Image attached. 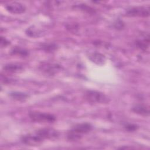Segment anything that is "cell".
<instances>
[{
  "instance_id": "4fadbf2b",
  "label": "cell",
  "mask_w": 150,
  "mask_h": 150,
  "mask_svg": "<svg viewBox=\"0 0 150 150\" xmlns=\"http://www.w3.org/2000/svg\"><path fill=\"white\" fill-rule=\"evenodd\" d=\"M12 53L13 54L18 55V56H22V57L27 56L29 54V53H28V50H26L24 49L19 47H16L13 48L12 50Z\"/></svg>"
},
{
  "instance_id": "7c38bea8",
  "label": "cell",
  "mask_w": 150,
  "mask_h": 150,
  "mask_svg": "<svg viewBox=\"0 0 150 150\" xmlns=\"http://www.w3.org/2000/svg\"><path fill=\"white\" fill-rule=\"evenodd\" d=\"M9 96L13 99L17 101H25L29 97V96L26 93L20 92V91L12 92L9 94Z\"/></svg>"
},
{
  "instance_id": "7a4b0ae2",
  "label": "cell",
  "mask_w": 150,
  "mask_h": 150,
  "mask_svg": "<svg viewBox=\"0 0 150 150\" xmlns=\"http://www.w3.org/2000/svg\"><path fill=\"white\" fill-rule=\"evenodd\" d=\"M92 129V125L88 122H83L75 125L68 132L67 139L70 141H76L88 133Z\"/></svg>"
},
{
  "instance_id": "30bf717a",
  "label": "cell",
  "mask_w": 150,
  "mask_h": 150,
  "mask_svg": "<svg viewBox=\"0 0 150 150\" xmlns=\"http://www.w3.org/2000/svg\"><path fill=\"white\" fill-rule=\"evenodd\" d=\"M135 45L139 49L145 51L147 49H148L149 46V36L148 34L146 36H144L142 37V38L138 39L135 41Z\"/></svg>"
},
{
  "instance_id": "2e32d148",
  "label": "cell",
  "mask_w": 150,
  "mask_h": 150,
  "mask_svg": "<svg viewBox=\"0 0 150 150\" xmlns=\"http://www.w3.org/2000/svg\"><path fill=\"white\" fill-rule=\"evenodd\" d=\"M10 44L9 41H8L6 38L4 37L1 38V47H4Z\"/></svg>"
},
{
  "instance_id": "52a82bcc",
  "label": "cell",
  "mask_w": 150,
  "mask_h": 150,
  "mask_svg": "<svg viewBox=\"0 0 150 150\" xmlns=\"http://www.w3.org/2000/svg\"><path fill=\"white\" fill-rule=\"evenodd\" d=\"M6 10L13 14H21L25 12L26 7L19 2H11L5 5Z\"/></svg>"
},
{
  "instance_id": "8992f818",
  "label": "cell",
  "mask_w": 150,
  "mask_h": 150,
  "mask_svg": "<svg viewBox=\"0 0 150 150\" xmlns=\"http://www.w3.org/2000/svg\"><path fill=\"white\" fill-rule=\"evenodd\" d=\"M39 69L46 74L53 76L61 70L62 67L57 64L45 62L40 65Z\"/></svg>"
},
{
  "instance_id": "9a60e30c",
  "label": "cell",
  "mask_w": 150,
  "mask_h": 150,
  "mask_svg": "<svg viewBox=\"0 0 150 150\" xmlns=\"http://www.w3.org/2000/svg\"><path fill=\"white\" fill-rule=\"evenodd\" d=\"M43 48L46 51H53L56 49V45L53 43L43 44Z\"/></svg>"
},
{
  "instance_id": "8fae6325",
  "label": "cell",
  "mask_w": 150,
  "mask_h": 150,
  "mask_svg": "<svg viewBox=\"0 0 150 150\" xmlns=\"http://www.w3.org/2000/svg\"><path fill=\"white\" fill-rule=\"evenodd\" d=\"M3 69L8 73H19L23 71V67L22 65L16 63H9L4 65Z\"/></svg>"
},
{
  "instance_id": "9c48e42d",
  "label": "cell",
  "mask_w": 150,
  "mask_h": 150,
  "mask_svg": "<svg viewBox=\"0 0 150 150\" xmlns=\"http://www.w3.org/2000/svg\"><path fill=\"white\" fill-rule=\"evenodd\" d=\"M131 110L137 114L147 117L149 115V110L148 107L146 105H142V104H136L134 105L132 108Z\"/></svg>"
},
{
  "instance_id": "ba28073f",
  "label": "cell",
  "mask_w": 150,
  "mask_h": 150,
  "mask_svg": "<svg viewBox=\"0 0 150 150\" xmlns=\"http://www.w3.org/2000/svg\"><path fill=\"white\" fill-rule=\"evenodd\" d=\"M89 59L93 63L98 65H103L105 62V57L99 52H93L88 55Z\"/></svg>"
},
{
  "instance_id": "5b68a950",
  "label": "cell",
  "mask_w": 150,
  "mask_h": 150,
  "mask_svg": "<svg viewBox=\"0 0 150 150\" xmlns=\"http://www.w3.org/2000/svg\"><path fill=\"white\" fill-rule=\"evenodd\" d=\"M126 15L134 17H148L149 15V6L133 7L127 11Z\"/></svg>"
},
{
  "instance_id": "3957f363",
  "label": "cell",
  "mask_w": 150,
  "mask_h": 150,
  "mask_svg": "<svg viewBox=\"0 0 150 150\" xmlns=\"http://www.w3.org/2000/svg\"><path fill=\"white\" fill-rule=\"evenodd\" d=\"M84 98L91 104H107L110 101V98L103 93L92 90L86 91Z\"/></svg>"
},
{
  "instance_id": "6da1fadb",
  "label": "cell",
  "mask_w": 150,
  "mask_h": 150,
  "mask_svg": "<svg viewBox=\"0 0 150 150\" xmlns=\"http://www.w3.org/2000/svg\"><path fill=\"white\" fill-rule=\"evenodd\" d=\"M59 132L51 128H45L37 130L36 131L23 135L21 142L29 146H37L40 145L46 139H53L57 138Z\"/></svg>"
},
{
  "instance_id": "277c9868",
  "label": "cell",
  "mask_w": 150,
  "mask_h": 150,
  "mask_svg": "<svg viewBox=\"0 0 150 150\" xmlns=\"http://www.w3.org/2000/svg\"><path fill=\"white\" fill-rule=\"evenodd\" d=\"M29 117L32 121L38 123H52L56 120V117L52 114L39 111L30 112Z\"/></svg>"
},
{
  "instance_id": "5bb4252c",
  "label": "cell",
  "mask_w": 150,
  "mask_h": 150,
  "mask_svg": "<svg viewBox=\"0 0 150 150\" xmlns=\"http://www.w3.org/2000/svg\"><path fill=\"white\" fill-rule=\"evenodd\" d=\"M124 127L125 128V130H127L129 132H133V131H137L138 128V127L136 124H131V123L125 124L124 125Z\"/></svg>"
}]
</instances>
